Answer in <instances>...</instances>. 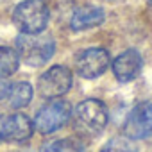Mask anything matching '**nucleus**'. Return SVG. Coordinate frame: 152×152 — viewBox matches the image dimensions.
<instances>
[{
  "instance_id": "nucleus-6",
  "label": "nucleus",
  "mask_w": 152,
  "mask_h": 152,
  "mask_svg": "<svg viewBox=\"0 0 152 152\" xmlns=\"http://www.w3.org/2000/svg\"><path fill=\"white\" fill-rule=\"evenodd\" d=\"M124 132L131 140H152V102H143L131 109Z\"/></svg>"
},
{
  "instance_id": "nucleus-3",
  "label": "nucleus",
  "mask_w": 152,
  "mask_h": 152,
  "mask_svg": "<svg viewBox=\"0 0 152 152\" xmlns=\"http://www.w3.org/2000/svg\"><path fill=\"white\" fill-rule=\"evenodd\" d=\"M75 125L84 134H99L107 124V107L97 99L83 100L73 111Z\"/></svg>"
},
{
  "instance_id": "nucleus-11",
  "label": "nucleus",
  "mask_w": 152,
  "mask_h": 152,
  "mask_svg": "<svg viewBox=\"0 0 152 152\" xmlns=\"http://www.w3.org/2000/svg\"><path fill=\"white\" fill-rule=\"evenodd\" d=\"M32 100V86L29 83H18L9 90V104L16 109L25 107Z\"/></svg>"
},
{
  "instance_id": "nucleus-1",
  "label": "nucleus",
  "mask_w": 152,
  "mask_h": 152,
  "mask_svg": "<svg viewBox=\"0 0 152 152\" xmlns=\"http://www.w3.org/2000/svg\"><path fill=\"white\" fill-rule=\"evenodd\" d=\"M56 50L54 38L41 32H22L16 39V54L27 66H43Z\"/></svg>"
},
{
  "instance_id": "nucleus-8",
  "label": "nucleus",
  "mask_w": 152,
  "mask_h": 152,
  "mask_svg": "<svg viewBox=\"0 0 152 152\" xmlns=\"http://www.w3.org/2000/svg\"><path fill=\"white\" fill-rule=\"evenodd\" d=\"M34 124L22 113L0 115V143L2 141H27L32 136Z\"/></svg>"
},
{
  "instance_id": "nucleus-9",
  "label": "nucleus",
  "mask_w": 152,
  "mask_h": 152,
  "mask_svg": "<svg viewBox=\"0 0 152 152\" xmlns=\"http://www.w3.org/2000/svg\"><path fill=\"white\" fill-rule=\"evenodd\" d=\"M141 64H143V59H141L140 52L134 50V48H131V50L122 52L115 59V63H113V73H115V77L120 83H129V81H132L136 75L140 73Z\"/></svg>"
},
{
  "instance_id": "nucleus-4",
  "label": "nucleus",
  "mask_w": 152,
  "mask_h": 152,
  "mask_svg": "<svg viewBox=\"0 0 152 152\" xmlns=\"http://www.w3.org/2000/svg\"><path fill=\"white\" fill-rule=\"evenodd\" d=\"M70 116H72V106L66 100L50 99V102L38 111L34 118V129L41 134L56 132L70 120Z\"/></svg>"
},
{
  "instance_id": "nucleus-2",
  "label": "nucleus",
  "mask_w": 152,
  "mask_h": 152,
  "mask_svg": "<svg viewBox=\"0 0 152 152\" xmlns=\"http://www.w3.org/2000/svg\"><path fill=\"white\" fill-rule=\"evenodd\" d=\"M50 18L45 0H23L15 7L13 22L22 32H43Z\"/></svg>"
},
{
  "instance_id": "nucleus-15",
  "label": "nucleus",
  "mask_w": 152,
  "mask_h": 152,
  "mask_svg": "<svg viewBox=\"0 0 152 152\" xmlns=\"http://www.w3.org/2000/svg\"><path fill=\"white\" fill-rule=\"evenodd\" d=\"M11 86H13V84H11V81L7 79V75H2V73H0V100L9 95Z\"/></svg>"
},
{
  "instance_id": "nucleus-5",
  "label": "nucleus",
  "mask_w": 152,
  "mask_h": 152,
  "mask_svg": "<svg viewBox=\"0 0 152 152\" xmlns=\"http://www.w3.org/2000/svg\"><path fill=\"white\" fill-rule=\"evenodd\" d=\"M72 88V72L66 66L48 68L38 81V91L43 99H59Z\"/></svg>"
},
{
  "instance_id": "nucleus-13",
  "label": "nucleus",
  "mask_w": 152,
  "mask_h": 152,
  "mask_svg": "<svg viewBox=\"0 0 152 152\" xmlns=\"http://www.w3.org/2000/svg\"><path fill=\"white\" fill-rule=\"evenodd\" d=\"M43 152H84V145L79 140L63 138V140H56L48 143L43 148Z\"/></svg>"
},
{
  "instance_id": "nucleus-12",
  "label": "nucleus",
  "mask_w": 152,
  "mask_h": 152,
  "mask_svg": "<svg viewBox=\"0 0 152 152\" xmlns=\"http://www.w3.org/2000/svg\"><path fill=\"white\" fill-rule=\"evenodd\" d=\"M18 64H20V57L13 48L0 47V73L9 77L18 70Z\"/></svg>"
},
{
  "instance_id": "nucleus-14",
  "label": "nucleus",
  "mask_w": 152,
  "mask_h": 152,
  "mask_svg": "<svg viewBox=\"0 0 152 152\" xmlns=\"http://www.w3.org/2000/svg\"><path fill=\"white\" fill-rule=\"evenodd\" d=\"M100 152H136V147L132 143L131 138H113L109 140L102 148Z\"/></svg>"
},
{
  "instance_id": "nucleus-7",
  "label": "nucleus",
  "mask_w": 152,
  "mask_h": 152,
  "mask_svg": "<svg viewBox=\"0 0 152 152\" xmlns=\"http://www.w3.org/2000/svg\"><path fill=\"white\" fill-rule=\"evenodd\" d=\"M109 54L104 48H86L75 59V70L84 79H95L107 70Z\"/></svg>"
},
{
  "instance_id": "nucleus-10",
  "label": "nucleus",
  "mask_w": 152,
  "mask_h": 152,
  "mask_svg": "<svg viewBox=\"0 0 152 152\" xmlns=\"http://www.w3.org/2000/svg\"><path fill=\"white\" fill-rule=\"evenodd\" d=\"M102 22H104V11L100 7L84 6V7H79L72 15L70 25L73 31H86V29L100 25Z\"/></svg>"
}]
</instances>
